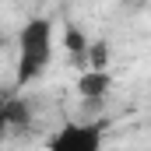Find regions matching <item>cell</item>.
I'll list each match as a JSON object with an SVG mask.
<instances>
[{"instance_id":"52a82bcc","label":"cell","mask_w":151,"mask_h":151,"mask_svg":"<svg viewBox=\"0 0 151 151\" xmlns=\"http://www.w3.org/2000/svg\"><path fill=\"white\" fill-rule=\"evenodd\" d=\"M0 46H4V39H0Z\"/></svg>"},{"instance_id":"277c9868","label":"cell","mask_w":151,"mask_h":151,"mask_svg":"<svg viewBox=\"0 0 151 151\" xmlns=\"http://www.w3.org/2000/svg\"><path fill=\"white\" fill-rule=\"evenodd\" d=\"M109 88H113V77H109V70H84L81 74V81H77V95L81 99H106L109 95Z\"/></svg>"},{"instance_id":"8992f818","label":"cell","mask_w":151,"mask_h":151,"mask_svg":"<svg viewBox=\"0 0 151 151\" xmlns=\"http://www.w3.org/2000/svg\"><path fill=\"white\" fill-rule=\"evenodd\" d=\"M67 46H70V49H74L77 56H81V53H84V39H81V32H77V28H67Z\"/></svg>"},{"instance_id":"3957f363","label":"cell","mask_w":151,"mask_h":151,"mask_svg":"<svg viewBox=\"0 0 151 151\" xmlns=\"http://www.w3.org/2000/svg\"><path fill=\"white\" fill-rule=\"evenodd\" d=\"M28 123V102L21 99V95H0V137L7 134V130H18V127H25Z\"/></svg>"},{"instance_id":"6da1fadb","label":"cell","mask_w":151,"mask_h":151,"mask_svg":"<svg viewBox=\"0 0 151 151\" xmlns=\"http://www.w3.org/2000/svg\"><path fill=\"white\" fill-rule=\"evenodd\" d=\"M53 60V25L46 18H32L18 32V70H14V95L25 91L32 81L46 74Z\"/></svg>"},{"instance_id":"5b68a950","label":"cell","mask_w":151,"mask_h":151,"mask_svg":"<svg viewBox=\"0 0 151 151\" xmlns=\"http://www.w3.org/2000/svg\"><path fill=\"white\" fill-rule=\"evenodd\" d=\"M84 53H88V60H91V70H106V63H109V46H106V42H91Z\"/></svg>"},{"instance_id":"7a4b0ae2","label":"cell","mask_w":151,"mask_h":151,"mask_svg":"<svg viewBox=\"0 0 151 151\" xmlns=\"http://www.w3.org/2000/svg\"><path fill=\"white\" fill-rule=\"evenodd\" d=\"M46 151H102V123H63L49 134Z\"/></svg>"}]
</instances>
